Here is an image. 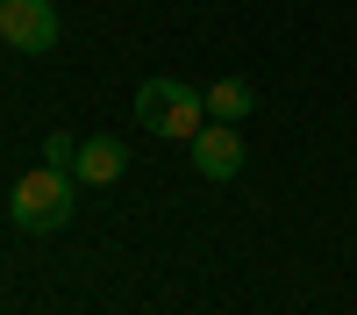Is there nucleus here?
<instances>
[{
    "label": "nucleus",
    "mask_w": 357,
    "mask_h": 315,
    "mask_svg": "<svg viewBox=\"0 0 357 315\" xmlns=\"http://www.w3.org/2000/svg\"><path fill=\"white\" fill-rule=\"evenodd\" d=\"M0 43L8 50H50L57 43V8L50 0H0Z\"/></svg>",
    "instance_id": "nucleus-3"
},
{
    "label": "nucleus",
    "mask_w": 357,
    "mask_h": 315,
    "mask_svg": "<svg viewBox=\"0 0 357 315\" xmlns=\"http://www.w3.org/2000/svg\"><path fill=\"white\" fill-rule=\"evenodd\" d=\"M43 165H57V172H72V165H79V143H72L65 129H50V136H43Z\"/></svg>",
    "instance_id": "nucleus-7"
},
{
    "label": "nucleus",
    "mask_w": 357,
    "mask_h": 315,
    "mask_svg": "<svg viewBox=\"0 0 357 315\" xmlns=\"http://www.w3.org/2000/svg\"><path fill=\"white\" fill-rule=\"evenodd\" d=\"M122 172H129V151H122L114 136H86V143H79V165H72L79 186H114Z\"/></svg>",
    "instance_id": "nucleus-5"
},
{
    "label": "nucleus",
    "mask_w": 357,
    "mask_h": 315,
    "mask_svg": "<svg viewBox=\"0 0 357 315\" xmlns=\"http://www.w3.org/2000/svg\"><path fill=\"white\" fill-rule=\"evenodd\" d=\"M72 193H79V180H72V172L36 165V172H22V180H15L8 215H15V229L43 237V229H65V222H72Z\"/></svg>",
    "instance_id": "nucleus-2"
},
{
    "label": "nucleus",
    "mask_w": 357,
    "mask_h": 315,
    "mask_svg": "<svg viewBox=\"0 0 357 315\" xmlns=\"http://www.w3.org/2000/svg\"><path fill=\"white\" fill-rule=\"evenodd\" d=\"M186 151H193V172L215 180V186H229L236 172H243V136H236V122H207Z\"/></svg>",
    "instance_id": "nucleus-4"
},
{
    "label": "nucleus",
    "mask_w": 357,
    "mask_h": 315,
    "mask_svg": "<svg viewBox=\"0 0 357 315\" xmlns=\"http://www.w3.org/2000/svg\"><path fill=\"white\" fill-rule=\"evenodd\" d=\"M136 122L151 129V136L193 143V136L207 129V94H200V86H186V79H172V72H158V79L136 86Z\"/></svg>",
    "instance_id": "nucleus-1"
},
{
    "label": "nucleus",
    "mask_w": 357,
    "mask_h": 315,
    "mask_svg": "<svg viewBox=\"0 0 357 315\" xmlns=\"http://www.w3.org/2000/svg\"><path fill=\"white\" fill-rule=\"evenodd\" d=\"M250 86L243 79H215V86H207V122H250Z\"/></svg>",
    "instance_id": "nucleus-6"
}]
</instances>
